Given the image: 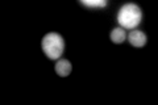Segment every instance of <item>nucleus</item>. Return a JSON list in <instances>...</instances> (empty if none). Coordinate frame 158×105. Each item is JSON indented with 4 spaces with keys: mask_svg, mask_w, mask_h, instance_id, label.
Wrapping results in <instances>:
<instances>
[{
    "mask_svg": "<svg viewBox=\"0 0 158 105\" xmlns=\"http://www.w3.org/2000/svg\"><path fill=\"white\" fill-rule=\"evenodd\" d=\"M141 18H142V12L140 7L136 6V4H131V3L123 6L117 14V21L121 25L120 28L123 29L136 28L140 24Z\"/></svg>",
    "mask_w": 158,
    "mask_h": 105,
    "instance_id": "obj_1",
    "label": "nucleus"
},
{
    "mask_svg": "<svg viewBox=\"0 0 158 105\" xmlns=\"http://www.w3.org/2000/svg\"><path fill=\"white\" fill-rule=\"evenodd\" d=\"M42 50L49 59L57 61L63 54V50H65L63 38L57 33H48L42 38Z\"/></svg>",
    "mask_w": 158,
    "mask_h": 105,
    "instance_id": "obj_2",
    "label": "nucleus"
},
{
    "mask_svg": "<svg viewBox=\"0 0 158 105\" xmlns=\"http://www.w3.org/2000/svg\"><path fill=\"white\" fill-rule=\"evenodd\" d=\"M128 39H129L132 46L135 47H142L146 45V36L141 30H132L128 36Z\"/></svg>",
    "mask_w": 158,
    "mask_h": 105,
    "instance_id": "obj_3",
    "label": "nucleus"
},
{
    "mask_svg": "<svg viewBox=\"0 0 158 105\" xmlns=\"http://www.w3.org/2000/svg\"><path fill=\"white\" fill-rule=\"evenodd\" d=\"M56 72L58 74V76L66 78L71 74V63L66 61V59H59L56 63Z\"/></svg>",
    "mask_w": 158,
    "mask_h": 105,
    "instance_id": "obj_4",
    "label": "nucleus"
},
{
    "mask_svg": "<svg viewBox=\"0 0 158 105\" xmlns=\"http://www.w3.org/2000/svg\"><path fill=\"white\" fill-rule=\"evenodd\" d=\"M127 38V33H125V29L123 28H115L111 32V41L113 43H123Z\"/></svg>",
    "mask_w": 158,
    "mask_h": 105,
    "instance_id": "obj_5",
    "label": "nucleus"
},
{
    "mask_svg": "<svg viewBox=\"0 0 158 105\" xmlns=\"http://www.w3.org/2000/svg\"><path fill=\"white\" fill-rule=\"evenodd\" d=\"M81 3L88 8H104L107 6L106 0H82Z\"/></svg>",
    "mask_w": 158,
    "mask_h": 105,
    "instance_id": "obj_6",
    "label": "nucleus"
}]
</instances>
